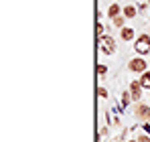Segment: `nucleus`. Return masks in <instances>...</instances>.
Returning a JSON list of instances; mask_svg holds the SVG:
<instances>
[{
  "label": "nucleus",
  "instance_id": "12",
  "mask_svg": "<svg viewBox=\"0 0 150 142\" xmlns=\"http://www.w3.org/2000/svg\"><path fill=\"white\" fill-rule=\"evenodd\" d=\"M96 33H98V37H103V26H101L100 23H98V26H96Z\"/></svg>",
  "mask_w": 150,
  "mask_h": 142
},
{
  "label": "nucleus",
  "instance_id": "10",
  "mask_svg": "<svg viewBox=\"0 0 150 142\" xmlns=\"http://www.w3.org/2000/svg\"><path fill=\"white\" fill-rule=\"evenodd\" d=\"M114 24H116V26H118V28H124V16H122V14H120V16H118V18H114Z\"/></svg>",
  "mask_w": 150,
  "mask_h": 142
},
{
  "label": "nucleus",
  "instance_id": "7",
  "mask_svg": "<svg viewBox=\"0 0 150 142\" xmlns=\"http://www.w3.org/2000/svg\"><path fill=\"white\" fill-rule=\"evenodd\" d=\"M140 85L150 89V71H144V73L140 75Z\"/></svg>",
  "mask_w": 150,
  "mask_h": 142
},
{
  "label": "nucleus",
  "instance_id": "17",
  "mask_svg": "<svg viewBox=\"0 0 150 142\" xmlns=\"http://www.w3.org/2000/svg\"><path fill=\"white\" fill-rule=\"evenodd\" d=\"M148 4H150V0H148Z\"/></svg>",
  "mask_w": 150,
  "mask_h": 142
},
{
  "label": "nucleus",
  "instance_id": "8",
  "mask_svg": "<svg viewBox=\"0 0 150 142\" xmlns=\"http://www.w3.org/2000/svg\"><path fill=\"white\" fill-rule=\"evenodd\" d=\"M122 12H124L126 18H134V16H136V8H134V6H124Z\"/></svg>",
  "mask_w": 150,
  "mask_h": 142
},
{
  "label": "nucleus",
  "instance_id": "13",
  "mask_svg": "<svg viewBox=\"0 0 150 142\" xmlns=\"http://www.w3.org/2000/svg\"><path fill=\"white\" fill-rule=\"evenodd\" d=\"M98 95H100V97H108V92H105L103 87H98Z\"/></svg>",
  "mask_w": 150,
  "mask_h": 142
},
{
  "label": "nucleus",
  "instance_id": "14",
  "mask_svg": "<svg viewBox=\"0 0 150 142\" xmlns=\"http://www.w3.org/2000/svg\"><path fill=\"white\" fill-rule=\"evenodd\" d=\"M98 73L103 75V73H105V65H98Z\"/></svg>",
  "mask_w": 150,
  "mask_h": 142
},
{
  "label": "nucleus",
  "instance_id": "15",
  "mask_svg": "<svg viewBox=\"0 0 150 142\" xmlns=\"http://www.w3.org/2000/svg\"><path fill=\"white\" fill-rule=\"evenodd\" d=\"M138 142H150V138H148V136H140V138H138Z\"/></svg>",
  "mask_w": 150,
  "mask_h": 142
},
{
  "label": "nucleus",
  "instance_id": "6",
  "mask_svg": "<svg viewBox=\"0 0 150 142\" xmlns=\"http://www.w3.org/2000/svg\"><path fill=\"white\" fill-rule=\"evenodd\" d=\"M120 12H122V10H120V6H118L116 2L108 8V16H110V18H118V16H120Z\"/></svg>",
  "mask_w": 150,
  "mask_h": 142
},
{
  "label": "nucleus",
  "instance_id": "2",
  "mask_svg": "<svg viewBox=\"0 0 150 142\" xmlns=\"http://www.w3.org/2000/svg\"><path fill=\"white\" fill-rule=\"evenodd\" d=\"M100 51L103 53V55H112V53L116 51V43H114V39L108 37V35L100 37Z\"/></svg>",
  "mask_w": 150,
  "mask_h": 142
},
{
  "label": "nucleus",
  "instance_id": "4",
  "mask_svg": "<svg viewBox=\"0 0 150 142\" xmlns=\"http://www.w3.org/2000/svg\"><path fill=\"white\" fill-rule=\"evenodd\" d=\"M134 114H136V118H138V120L148 122V120H150V108H148V106H144V104H138L136 110H134Z\"/></svg>",
  "mask_w": 150,
  "mask_h": 142
},
{
  "label": "nucleus",
  "instance_id": "16",
  "mask_svg": "<svg viewBox=\"0 0 150 142\" xmlns=\"http://www.w3.org/2000/svg\"><path fill=\"white\" fill-rule=\"evenodd\" d=\"M130 142H138V140H130Z\"/></svg>",
  "mask_w": 150,
  "mask_h": 142
},
{
  "label": "nucleus",
  "instance_id": "5",
  "mask_svg": "<svg viewBox=\"0 0 150 142\" xmlns=\"http://www.w3.org/2000/svg\"><path fill=\"white\" fill-rule=\"evenodd\" d=\"M130 94H132V99H140V95H142V85H140V81H130Z\"/></svg>",
  "mask_w": 150,
  "mask_h": 142
},
{
  "label": "nucleus",
  "instance_id": "1",
  "mask_svg": "<svg viewBox=\"0 0 150 142\" xmlns=\"http://www.w3.org/2000/svg\"><path fill=\"white\" fill-rule=\"evenodd\" d=\"M134 51L138 55H148L150 53V37L148 35H140L136 41H134Z\"/></svg>",
  "mask_w": 150,
  "mask_h": 142
},
{
  "label": "nucleus",
  "instance_id": "9",
  "mask_svg": "<svg viewBox=\"0 0 150 142\" xmlns=\"http://www.w3.org/2000/svg\"><path fill=\"white\" fill-rule=\"evenodd\" d=\"M122 39H124V41H132V39H134V31H132V28H122Z\"/></svg>",
  "mask_w": 150,
  "mask_h": 142
},
{
  "label": "nucleus",
  "instance_id": "11",
  "mask_svg": "<svg viewBox=\"0 0 150 142\" xmlns=\"http://www.w3.org/2000/svg\"><path fill=\"white\" fill-rule=\"evenodd\" d=\"M130 97H132V94H124V95H122V108H124V106H128Z\"/></svg>",
  "mask_w": 150,
  "mask_h": 142
},
{
  "label": "nucleus",
  "instance_id": "3",
  "mask_svg": "<svg viewBox=\"0 0 150 142\" xmlns=\"http://www.w3.org/2000/svg\"><path fill=\"white\" fill-rule=\"evenodd\" d=\"M128 69L134 71V73H144V71H146V61L140 59V57H136V59H132V61L128 63Z\"/></svg>",
  "mask_w": 150,
  "mask_h": 142
}]
</instances>
